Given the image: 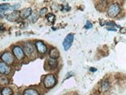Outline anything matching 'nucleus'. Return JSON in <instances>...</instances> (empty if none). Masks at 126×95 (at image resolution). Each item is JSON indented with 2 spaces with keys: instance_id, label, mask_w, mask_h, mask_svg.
<instances>
[{
  "instance_id": "obj_1",
  "label": "nucleus",
  "mask_w": 126,
  "mask_h": 95,
  "mask_svg": "<svg viewBox=\"0 0 126 95\" xmlns=\"http://www.w3.org/2000/svg\"><path fill=\"white\" fill-rule=\"evenodd\" d=\"M57 83V80L53 74H47L44 78L43 80V85L46 89H50V88H53Z\"/></svg>"
},
{
  "instance_id": "obj_2",
  "label": "nucleus",
  "mask_w": 126,
  "mask_h": 95,
  "mask_svg": "<svg viewBox=\"0 0 126 95\" xmlns=\"http://www.w3.org/2000/svg\"><path fill=\"white\" fill-rule=\"evenodd\" d=\"M120 11H121V7L118 4L112 3L108 8L107 15H108L109 17H110V18H115L116 16L120 13Z\"/></svg>"
},
{
  "instance_id": "obj_3",
  "label": "nucleus",
  "mask_w": 126,
  "mask_h": 95,
  "mask_svg": "<svg viewBox=\"0 0 126 95\" xmlns=\"http://www.w3.org/2000/svg\"><path fill=\"white\" fill-rule=\"evenodd\" d=\"M74 34L73 33H70L68 35H66V37L65 38L64 41L62 42V46L64 47L65 50H68L69 48L71 47L72 44H73V42H74Z\"/></svg>"
},
{
  "instance_id": "obj_4",
  "label": "nucleus",
  "mask_w": 126,
  "mask_h": 95,
  "mask_svg": "<svg viewBox=\"0 0 126 95\" xmlns=\"http://www.w3.org/2000/svg\"><path fill=\"white\" fill-rule=\"evenodd\" d=\"M12 52H13V54L15 55V58L18 60H22L24 58L25 53H24V51H23L22 48L20 47L19 46H14L13 49H12Z\"/></svg>"
},
{
  "instance_id": "obj_5",
  "label": "nucleus",
  "mask_w": 126,
  "mask_h": 95,
  "mask_svg": "<svg viewBox=\"0 0 126 95\" xmlns=\"http://www.w3.org/2000/svg\"><path fill=\"white\" fill-rule=\"evenodd\" d=\"M1 59L3 60V62H5L7 65H12L15 62V57L14 54H12L10 52H5L2 54Z\"/></svg>"
},
{
  "instance_id": "obj_6",
  "label": "nucleus",
  "mask_w": 126,
  "mask_h": 95,
  "mask_svg": "<svg viewBox=\"0 0 126 95\" xmlns=\"http://www.w3.org/2000/svg\"><path fill=\"white\" fill-rule=\"evenodd\" d=\"M35 46L36 49L38 50V52L41 54H44L47 51V46H46L45 43H43L42 41H37L35 42Z\"/></svg>"
},
{
  "instance_id": "obj_7",
  "label": "nucleus",
  "mask_w": 126,
  "mask_h": 95,
  "mask_svg": "<svg viewBox=\"0 0 126 95\" xmlns=\"http://www.w3.org/2000/svg\"><path fill=\"white\" fill-rule=\"evenodd\" d=\"M11 71V68L9 66V65L3 62H0V74L3 75L9 74Z\"/></svg>"
},
{
  "instance_id": "obj_8",
  "label": "nucleus",
  "mask_w": 126,
  "mask_h": 95,
  "mask_svg": "<svg viewBox=\"0 0 126 95\" xmlns=\"http://www.w3.org/2000/svg\"><path fill=\"white\" fill-rule=\"evenodd\" d=\"M23 47H24V51L26 54L29 55V56L31 55V54H33L34 51V46L33 43H31L30 42H26V43H24Z\"/></svg>"
},
{
  "instance_id": "obj_9",
  "label": "nucleus",
  "mask_w": 126,
  "mask_h": 95,
  "mask_svg": "<svg viewBox=\"0 0 126 95\" xmlns=\"http://www.w3.org/2000/svg\"><path fill=\"white\" fill-rule=\"evenodd\" d=\"M19 17H20L19 12L17 11H13L12 13L9 14L7 15V17H6V19L8 21H10V22H15V21H17Z\"/></svg>"
},
{
  "instance_id": "obj_10",
  "label": "nucleus",
  "mask_w": 126,
  "mask_h": 95,
  "mask_svg": "<svg viewBox=\"0 0 126 95\" xmlns=\"http://www.w3.org/2000/svg\"><path fill=\"white\" fill-rule=\"evenodd\" d=\"M32 14V10L31 8H26V9H23L19 12V15H20V17L22 18H27L28 17H30Z\"/></svg>"
},
{
  "instance_id": "obj_11",
  "label": "nucleus",
  "mask_w": 126,
  "mask_h": 95,
  "mask_svg": "<svg viewBox=\"0 0 126 95\" xmlns=\"http://www.w3.org/2000/svg\"><path fill=\"white\" fill-rule=\"evenodd\" d=\"M105 24L107 25V30L109 31H116V27H120L113 22H106Z\"/></svg>"
},
{
  "instance_id": "obj_12",
  "label": "nucleus",
  "mask_w": 126,
  "mask_h": 95,
  "mask_svg": "<svg viewBox=\"0 0 126 95\" xmlns=\"http://www.w3.org/2000/svg\"><path fill=\"white\" fill-rule=\"evenodd\" d=\"M58 56H59V52L57 48H52L50 51V57L51 58H55L57 59Z\"/></svg>"
},
{
  "instance_id": "obj_13",
  "label": "nucleus",
  "mask_w": 126,
  "mask_h": 95,
  "mask_svg": "<svg viewBox=\"0 0 126 95\" xmlns=\"http://www.w3.org/2000/svg\"><path fill=\"white\" fill-rule=\"evenodd\" d=\"M23 95H39L38 92L34 89H26L23 92Z\"/></svg>"
},
{
  "instance_id": "obj_14",
  "label": "nucleus",
  "mask_w": 126,
  "mask_h": 95,
  "mask_svg": "<svg viewBox=\"0 0 126 95\" xmlns=\"http://www.w3.org/2000/svg\"><path fill=\"white\" fill-rule=\"evenodd\" d=\"M13 90L10 87H3L1 90L2 95H12Z\"/></svg>"
},
{
  "instance_id": "obj_15",
  "label": "nucleus",
  "mask_w": 126,
  "mask_h": 95,
  "mask_svg": "<svg viewBox=\"0 0 126 95\" xmlns=\"http://www.w3.org/2000/svg\"><path fill=\"white\" fill-rule=\"evenodd\" d=\"M11 6H10V4L8 3H3V4H0V13H3L5 12L6 11L10 10Z\"/></svg>"
},
{
  "instance_id": "obj_16",
  "label": "nucleus",
  "mask_w": 126,
  "mask_h": 95,
  "mask_svg": "<svg viewBox=\"0 0 126 95\" xmlns=\"http://www.w3.org/2000/svg\"><path fill=\"white\" fill-rule=\"evenodd\" d=\"M109 87H110V85H109V82L107 80H105L101 82V89L102 91H107L109 89Z\"/></svg>"
},
{
  "instance_id": "obj_17",
  "label": "nucleus",
  "mask_w": 126,
  "mask_h": 95,
  "mask_svg": "<svg viewBox=\"0 0 126 95\" xmlns=\"http://www.w3.org/2000/svg\"><path fill=\"white\" fill-rule=\"evenodd\" d=\"M48 64H49V66H50L51 68H56L57 67V65H58V61H57V59H55V58H49L48 59Z\"/></svg>"
},
{
  "instance_id": "obj_18",
  "label": "nucleus",
  "mask_w": 126,
  "mask_h": 95,
  "mask_svg": "<svg viewBox=\"0 0 126 95\" xmlns=\"http://www.w3.org/2000/svg\"><path fill=\"white\" fill-rule=\"evenodd\" d=\"M38 17H39V15H38V14L36 12V11H34V12H32L31 17H30V21L31 22H33V23L36 22L37 21H38Z\"/></svg>"
},
{
  "instance_id": "obj_19",
  "label": "nucleus",
  "mask_w": 126,
  "mask_h": 95,
  "mask_svg": "<svg viewBox=\"0 0 126 95\" xmlns=\"http://www.w3.org/2000/svg\"><path fill=\"white\" fill-rule=\"evenodd\" d=\"M9 84V79L5 76H0V85H6Z\"/></svg>"
},
{
  "instance_id": "obj_20",
  "label": "nucleus",
  "mask_w": 126,
  "mask_h": 95,
  "mask_svg": "<svg viewBox=\"0 0 126 95\" xmlns=\"http://www.w3.org/2000/svg\"><path fill=\"white\" fill-rule=\"evenodd\" d=\"M46 18H47V20L49 21L51 23H54L55 22V15H53V14H49V15H47V16H46Z\"/></svg>"
},
{
  "instance_id": "obj_21",
  "label": "nucleus",
  "mask_w": 126,
  "mask_h": 95,
  "mask_svg": "<svg viewBox=\"0 0 126 95\" xmlns=\"http://www.w3.org/2000/svg\"><path fill=\"white\" fill-rule=\"evenodd\" d=\"M47 11H48L47 8H42V9L41 10L40 13H39V14H40L41 16H42V17H43V16H45L46 14H47Z\"/></svg>"
},
{
  "instance_id": "obj_22",
  "label": "nucleus",
  "mask_w": 126,
  "mask_h": 95,
  "mask_svg": "<svg viewBox=\"0 0 126 95\" xmlns=\"http://www.w3.org/2000/svg\"><path fill=\"white\" fill-rule=\"evenodd\" d=\"M93 27V24L91 23L89 21H87L86 22V24H85V29H91Z\"/></svg>"
},
{
  "instance_id": "obj_23",
  "label": "nucleus",
  "mask_w": 126,
  "mask_h": 95,
  "mask_svg": "<svg viewBox=\"0 0 126 95\" xmlns=\"http://www.w3.org/2000/svg\"><path fill=\"white\" fill-rule=\"evenodd\" d=\"M69 74H67V76L66 77V79H67L68 78H69V77H71V76H73L74 75V73L73 72H70V73H68Z\"/></svg>"
},
{
  "instance_id": "obj_24",
  "label": "nucleus",
  "mask_w": 126,
  "mask_h": 95,
  "mask_svg": "<svg viewBox=\"0 0 126 95\" xmlns=\"http://www.w3.org/2000/svg\"><path fill=\"white\" fill-rule=\"evenodd\" d=\"M90 71H92V72H94V71H97V69H94V68H90Z\"/></svg>"
},
{
  "instance_id": "obj_25",
  "label": "nucleus",
  "mask_w": 126,
  "mask_h": 95,
  "mask_svg": "<svg viewBox=\"0 0 126 95\" xmlns=\"http://www.w3.org/2000/svg\"><path fill=\"white\" fill-rule=\"evenodd\" d=\"M3 1H6V0H3Z\"/></svg>"
}]
</instances>
